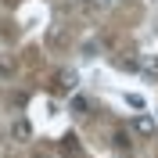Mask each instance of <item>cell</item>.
Instances as JSON below:
<instances>
[{"label": "cell", "mask_w": 158, "mask_h": 158, "mask_svg": "<svg viewBox=\"0 0 158 158\" xmlns=\"http://www.w3.org/2000/svg\"><path fill=\"white\" fill-rule=\"evenodd\" d=\"M11 137L18 140V144L32 140V122H29V118H15V122H11Z\"/></svg>", "instance_id": "1"}, {"label": "cell", "mask_w": 158, "mask_h": 158, "mask_svg": "<svg viewBox=\"0 0 158 158\" xmlns=\"http://www.w3.org/2000/svg\"><path fill=\"white\" fill-rule=\"evenodd\" d=\"M133 129H137L140 137H151V133L158 129V122H155L151 115H137V118H133Z\"/></svg>", "instance_id": "2"}, {"label": "cell", "mask_w": 158, "mask_h": 158, "mask_svg": "<svg viewBox=\"0 0 158 158\" xmlns=\"http://www.w3.org/2000/svg\"><path fill=\"white\" fill-rule=\"evenodd\" d=\"M144 79H158V58H151L144 65Z\"/></svg>", "instance_id": "3"}, {"label": "cell", "mask_w": 158, "mask_h": 158, "mask_svg": "<svg viewBox=\"0 0 158 158\" xmlns=\"http://www.w3.org/2000/svg\"><path fill=\"white\" fill-rule=\"evenodd\" d=\"M126 104L129 108H144V97H140V94H126Z\"/></svg>", "instance_id": "4"}, {"label": "cell", "mask_w": 158, "mask_h": 158, "mask_svg": "<svg viewBox=\"0 0 158 158\" xmlns=\"http://www.w3.org/2000/svg\"><path fill=\"white\" fill-rule=\"evenodd\" d=\"M61 86H65V90H76V76H72V72H65V76H61Z\"/></svg>", "instance_id": "5"}, {"label": "cell", "mask_w": 158, "mask_h": 158, "mask_svg": "<svg viewBox=\"0 0 158 158\" xmlns=\"http://www.w3.org/2000/svg\"><path fill=\"white\" fill-rule=\"evenodd\" d=\"M101 4H118V0H101Z\"/></svg>", "instance_id": "6"}]
</instances>
